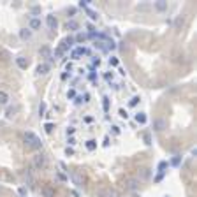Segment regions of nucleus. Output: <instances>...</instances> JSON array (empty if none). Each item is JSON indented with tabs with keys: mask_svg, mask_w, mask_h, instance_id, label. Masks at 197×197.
I'll return each instance as SVG.
<instances>
[{
	"mask_svg": "<svg viewBox=\"0 0 197 197\" xmlns=\"http://www.w3.org/2000/svg\"><path fill=\"white\" fill-rule=\"evenodd\" d=\"M23 137H25V143H27L30 148H34V150H40V148H42V141H40L34 132H25Z\"/></svg>",
	"mask_w": 197,
	"mask_h": 197,
	"instance_id": "1",
	"label": "nucleus"
},
{
	"mask_svg": "<svg viewBox=\"0 0 197 197\" xmlns=\"http://www.w3.org/2000/svg\"><path fill=\"white\" fill-rule=\"evenodd\" d=\"M97 197H116V190L111 187H104L97 190Z\"/></svg>",
	"mask_w": 197,
	"mask_h": 197,
	"instance_id": "2",
	"label": "nucleus"
},
{
	"mask_svg": "<svg viewBox=\"0 0 197 197\" xmlns=\"http://www.w3.org/2000/svg\"><path fill=\"white\" fill-rule=\"evenodd\" d=\"M34 167L35 169H44L46 167V157L42 153H37L35 157H34Z\"/></svg>",
	"mask_w": 197,
	"mask_h": 197,
	"instance_id": "3",
	"label": "nucleus"
},
{
	"mask_svg": "<svg viewBox=\"0 0 197 197\" xmlns=\"http://www.w3.org/2000/svg\"><path fill=\"white\" fill-rule=\"evenodd\" d=\"M40 194H42V197H55V188L51 185H44L40 188Z\"/></svg>",
	"mask_w": 197,
	"mask_h": 197,
	"instance_id": "4",
	"label": "nucleus"
},
{
	"mask_svg": "<svg viewBox=\"0 0 197 197\" xmlns=\"http://www.w3.org/2000/svg\"><path fill=\"white\" fill-rule=\"evenodd\" d=\"M46 23H48V27L51 28V30H55V28L58 27V19L55 18L53 14H49V16H46Z\"/></svg>",
	"mask_w": 197,
	"mask_h": 197,
	"instance_id": "5",
	"label": "nucleus"
},
{
	"mask_svg": "<svg viewBox=\"0 0 197 197\" xmlns=\"http://www.w3.org/2000/svg\"><path fill=\"white\" fill-rule=\"evenodd\" d=\"M86 53H88V49L83 48V46H79V48H76V49H74V51L71 53V56H72L74 60H76V58H79L81 55H86Z\"/></svg>",
	"mask_w": 197,
	"mask_h": 197,
	"instance_id": "6",
	"label": "nucleus"
},
{
	"mask_svg": "<svg viewBox=\"0 0 197 197\" xmlns=\"http://www.w3.org/2000/svg\"><path fill=\"white\" fill-rule=\"evenodd\" d=\"M153 127H155V130H164L166 129V120H162V118H157V120L153 121Z\"/></svg>",
	"mask_w": 197,
	"mask_h": 197,
	"instance_id": "7",
	"label": "nucleus"
},
{
	"mask_svg": "<svg viewBox=\"0 0 197 197\" xmlns=\"http://www.w3.org/2000/svg\"><path fill=\"white\" fill-rule=\"evenodd\" d=\"M85 148L88 150V152H93V150H97V139H88L85 143Z\"/></svg>",
	"mask_w": 197,
	"mask_h": 197,
	"instance_id": "8",
	"label": "nucleus"
},
{
	"mask_svg": "<svg viewBox=\"0 0 197 197\" xmlns=\"http://www.w3.org/2000/svg\"><path fill=\"white\" fill-rule=\"evenodd\" d=\"M137 179L136 178H129L127 179V190H136V188H137Z\"/></svg>",
	"mask_w": 197,
	"mask_h": 197,
	"instance_id": "9",
	"label": "nucleus"
},
{
	"mask_svg": "<svg viewBox=\"0 0 197 197\" xmlns=\"http://www.w3.org/2000/svg\"><path fill=\"white\" fill-rule=\"evenodd\" d=\"M19 37H21L23 40H28L32 37V30H28V28H21V30H19Z\"/></svg>",
	"mask_w": 197,
	"mask_h": 197,
	"instance_id": "10",
	"label": "nucleus"
},
{
	"mask_svg": "<svg viewBox=\"0 0 197 197\" xmlns=\"http://www.w3.org/2000/svg\"><path fill=\"white\" fill-rule=\"evenodd\" d=\"M16 63H18L19 69H27L28 67V60L25 58V56H18V58H16Z\"/></svg>",
	"mask_w": 197,
	"mask_h": 197,
	"instance_id": "11",
	"label": "nucleus"
},
{
	"mask_svg": "<svg viewBox=\"0 0 197 197\" xmlns=\"http://www.w3.org/2000/svg\"><path fill=\"white\" fill-rule=\"evenodd\" d=\"M37 72H39V74H48L49 63H39V65H37Z\"/></svg>",
	"mask_w": 197,
	"mask_h": 197,
	"instance_id": "12",
	"label": "nucleus"
},
{
	"mask_svg": "<svg viewBox=\"0 0 197 197\" xmlns=\"http://www.w3.org/2000/svg\"><path fill=\"white\" fill-rule=\"evenodd\" d=\"M39 55L42 56V58H48L49 55H51V49H49L48 46H42V48L39 49Z\"/></svg>",
	"mask_w": 197,
	"mask_h": 197,
	"instance_id": "13",
	"label": "nucleus"
},
{
	"mask_svg": "<svg viewBox=\"0 0 197 197\" xmlns=\"http://www.w3.org/2000/svg\"><path fill=\"white\" fill-rule=\"evenodd\" d=\"M136 121H137V123H141V125H144V123H146V114H144V113H136Z\"/></svg>",
	"mask_w": 197,
	"mask_h": 197,
	"instance_id": "14",
	"label": "nucleus"
},
{
	"mask_svg": "<svg viewBox=\"0 0 197 197\" xmlns=\"http://www.w3.org/2000/svg\"><path fill=\"white\" fill-rule=\"evenodd\" d=\"M30 28H32V30H37V28H40V19H39V18H32V19H30Z\"/></svg>",
	"mask_w": 197,
	"mask_h": 197,
	"instance_id": "15",
	"label": "nucleus"
},
{
	"mask_svg": "<svg viewBox=\"0 0 197 197\" xmlns=\"http://www.w3.org/2000/svg\"><path fill=\"white\" fill-rule=\"evenodd\" d=\"M7 102H9V95L5 93L4 90H0V104H2V106H5Z\"/></svg>",
	"mask_w": 197,
	"mask_h": 197,
	"instance_id": "16",
	"label": "nucleus"
},
{
	"mask_svg": "<svg viewBox=\"0 0 197 197\" xmlns=\"http://www.w3.org/2000/svg\"><path fill=\"white\" fill-rule=\"evenodd\" d=\"M72 179H74V183H76L77 187H81V185H83V181H85V178H83L79 173H76V174L72 176Z\"/></svg>",
	"mask_w": 197,
	"mask_h": 197,
	"instance_id": "17",
	"label": "nucleus"
},
{
	"mask_svg": "<svg viewBox=\"0 0 197 197\" xmlns=\"http://www.w3.org/2000/svg\"><path fill=\"white\" fill-rule=\"evenodd\" d=\"M155 9L157 11H167V2H155Z\"/></svg>",
	"mask_w": 197,
	"mask_h": 197,
	"instance_id": "18",
	"label": "nucleus"
},
{
	"mask_svg": "<svg viewBox=\"0 0 197 197\" xmlns=\"http://www.w3.org/2000/svg\"><path fill=\"white\" fill-rule=\"evenodd\" d=\"M67 28L74 32V30H77V28H79V25H77V21H74V19H69V21H67Z\"/></svg>",
	"mask_w": 197,
	"mask_h": 197,
	"instance_id": "19",
	"label": "nucleus"
},
{
	"mask_svg": "<svg viewBox=\"0 0 197 197\" xmlns=\"http://www.w3.org/2000/svg\"><path fill=\"white\" fill-rule=\"evenodd\" d=\"M139 102H141V97H137V95H134V97H132V98H130V100H129V106H130V108H134V106H137Z\"/></svg>",
	"mask_w": 197,
	"mask_h": 197,
	"instance_id": "20",
	"label": "nucleus"
},
{
	"mask_svg": "<svg viewBox=\"0 0 197 197\" xmlns=\"http://www.w3.org/2000/svg\"><path fill=\"white\" fill-rule=\"evenodd\" d=\"M118 116L123 118V120H127V118H129V111H127V109H123V108H120V109H118Z\"/></svg>",
	"mask_w": 197,
	"mask_h": 197,
	"instance_id": "21",
	"label": "nucleus"
},
{
	"mask_svg": "<svg viewBox=\"0 0 197 197\" xmlns=\"http://www.w3.org/2000/svg\"><path fill=\"white\" fill-rule=\"evenodd\" d=\"M166 167H167V162H160V164H158V173L166 174Z\"/></svg>",
	"mask_w": 197,
	"mask_h": 197,
	"instance_id": "22",
	"label": "nucleus"
},
{
	"mask_svg": "<svg viewBox=\"0 0 197 197\" xmlns=\"http://www.w3.org/2000/svg\"><path fill=\"white\" fill-rule=\"evenodd\" d=\"M74 132H76V127H67V130H65V134H67V137H69V136L72 137V136H74Z\"/></svg>",
	"mask_w": 197,
	"mask_h": 197,
	"instance_id": "23",
	"label": "nucleus"
},
{
	"mask_svg": "<svg viewBox=\"0 0 197 197\" xmlns=\"http://www.w3.org/2000/svg\"><path fill=\"white\" fill-rule=\"evenodd\" d=\"M141 178H143V179L150 178V169H143V171H141Z\"/></svg>",
	"mask_w": 197,
	"mask_h": 197,
	"instance_id": "24",
	"label": "nucleus"
},
{
	"mask_svg": "<svg viewBox=\"0 0 197 197\" xmlns=\"http://www.w3.org/2000/svg\"><path fill=\"white\" fill-rule=\"evenodd\" d=\"M118 63H120V62H118V58H116V56H111V58H109V65H113V67H116Z\"/></svg>",
	"mask_w": 197,
	"mask_h": 197,
	"instance_id": "25",
	"label": "nucleus"
},
{
	"mask_svg": "<svg viewBox=\"0 0 197 197\" xmlns=\"http://www.w3.org/2000/svg\"><path fill=\"white\" fill-rule=\"evenodd\" d=\"M111 132H113L114 136H118V134L121 132V130H120V127H118V125H113V127H111Z\"/></svg>",
	"mask_w": 197,
	"mask_h": 197,
	"instance_id": "26",
	"label": "nucleus"
},
{
	"mask_svg": "<svg viewBox=\"0 0 197 197\" xmlns=\"http://www.w3.org/2000/svg\"><path fill=\"white\" fill-rule=\"evenodd\" d=\"M16 111H18V108H9V109H7V116H14V113H16Z\"/></svg>",
	"mask_w": 197,
	"mask_h": 197,
	"instance_id": "27",
	"label": "nucleus"
},
{
	"mask_svg": "<svg viewBox=\"0 0 197 197\" xmlns=\"http://www.w3.org/2000/svg\"><path fill=\"white\" fill-rule=\"evenodd\" d=\"M76 40H77V42H85V40H86V35H85V34H79V35L76 37Z\"/></svg>",
	"mask_w": 197,
	"mask_h": 197,
	"instance_id": "28",
	"label": "nucleus"
},
{
	"mask_svg": "<svg viewBox=\"0 0 197 197\" xmlns=\"http://www.w3.org/2000/svg\"><path fill=\"white\" fill-rule=\"evenodd\" d=\"M53 123H46V125H44V130H46V132H48V134H49V132H51V130H53Z\"/></svg>",
	"mask_w": 197,
	"mask_h": 197,
	"instance_id": "29",
	"label": "nucleus"
},
{
	"mask_svg": "<svg viewBox=\"0 0 197 197\" xmlns=\"http://www.w3.org/2000/svg\"><path fill=\"white\" fill-rule=\"evenodd\" d=\"M44 111H46V104L42 102V104H40V106H39V114H40V116L44 114Z\"/></svg>",
	"mask_w": 197,
	"mask_h": 197,
	"instance_id": "30",
	"label": "nucleus"
},
{
	"mask_svg": "<svg viewBox=\"0 0 197 197\" xmlns=\"http://www.w3.org/2000/svg\"><path fill=\"white\" fill-rule=\"evenodd\" d=\"M65 155H67V157H72V155H74V150H72V148H65Z\"/></svg>",
	"mask_w": 197,
	"mask_h": 197,
	"instance_id": "31",
	"label": "nucleus"
},
{
	"mask_svg": "<svg viewBox=\"0 0 197 197\" xmlns=\"http://www.w3.org/2000/svg\"><path fill=\"white\" fill-rule=\"evenodd\" d=\"M86 11H88V14H90V18H92V19H97V18H98L97 13H93L92 9H86Z\"/></svg>",
	"mask_w": 197,
	"mask_h": 197,
	"instance_id": "32",
	"label": "nucleus"
},
{
	"mask_svg": "<svg viewBox=\"0 0 197 197\" xmlns=\"http://www.w3.org/2000/svg\"><path fill=\"white\" fill-rule=\"evenodd\" d=\"M67 97H69V98H74V97H76V90H69V92H67Z\"/></svg>",
	"mask_w": 197,
	"mask_h": 197,
	"instance_id": "33",
	"label": "nucleus"
},
{
	"mask_svg": "<svg viewBox=\"0 0 197 197\" xmlns=\"http://www.w3.org/2000/svg\"><path fill=\"white\" fill-rule=\"evenodd\" d=\"M67 144L74 146V144H76V137H67Z\"/></svg>",
	"mask_w": 197,
	"mask_h": 197,
	"instance_id": "34",
	"label": "nucleus"
},
{
	"mask_svg": "<svg viewBox=\"0 0 197 197\" xmlns=\"http://www.w3.org/2000/svg\"><path fill=\"white\" fill-rule=\"evenodd\" d=\"M88 4H90V0H83V2H79L81 7H85V9H88Z\"/></svg>",
	"mask_w": 197,
	"mask_h": 197,
	"instance_id": "35",
	"label": "nucleus"
},
{
	"mask_svg": "<svg viewBox=\"0 0 197 197\" xmlns=\"http://www.w3.org/2000/svg\"><path fill=\"white\" fill-rule=\"evenodd\" d=\"M104 109H109V98L104 97Z\"/></svg>",
	"mask_w": 197,
	"mask_h": 197,
	"instance_id": "36",
	"label": "nucleus"
},
{
	"mask_svg": "<svg viewBox=\"0 0 197 197\" xmlns=\"http://www.w3.org/2000/svg\"><path fill=\"white\" fill-rule=\"evenodd\" d=\"M72 69H74V65H72V63H67V65H65V71H67V72H71Z\"/></svg>",
	"mask_w": 197,
	"mask_h": 197,
	"instance_id": "37",
	"label": "nucleus"
},
{
	"mask_svg": "<svg viewBox=\"0 0 197 197\" xmlns=\"http://www.w3.org/2000/svg\"><path fill=\"white\" fill-rule=\"evenodd\" d=\"M85 121L86 123H92V121H93V116H85Z\"/></svg>",
	"mask_w": 197,
	"mask_h": 197,
	"instance_id": "38",
	"label": "nucleus"
},
{
	"mask_svg": "<svg viewBox=\"0 0 197 197\" xmlns=\"http://www.w3.org/2000/svg\"><path fill=\"white\" fill-rule=\"evenodd\" d=\"M58 179H62V181H65V179H67V176H65V174H62V173H58Z\"/></svg>",
	"mask_w": 197,
	"mask_h": 197,
	"instance_id": "39",
	"label": "nucleus"
},
{
	"mask_svg": "<svg viewBox=\"0 0 197 197\" xmlns=\"http://www.w3.org/2000/svg\"><path fill=\"white\" fill-rule=\"evenodd\" d=\"M104 146H109V136H106V137H104Z\"/></svg>",
	"mask_w": 197,
	"mask_h": 197,
	"instance_id": "40",
	"label": "nucleus"
},
{
	"mask_svg": "<svg viewBox=\"0 0 197 197\" xmlns=\"http://www.w3.org/2000/svg\"><path fill=\"white\" fill-rule=\"evenodd\" d=\"M106 79H108V81H113V74H109V72H108V74H106Z\"/></svg>",
	"mask_w": 197,
	"mask_h": 197,
	"instance_id": "41",
	"label": "nucleus"
},
{
	"mask_svg": "<svg viewBox=\"0 0 197 197\" xmlns=\"http://www.w3.org/2000/svg\"><path fill=\"white\" fill-rule=\"evenodd\" d=\"M144 141H146V144H150V136L144 134Z\"/></svg>",
	"mask_w": 197,
	"mask_h": 197,
	"instance_id": "42",
	"label": "nucleus"
}]
</instances>
